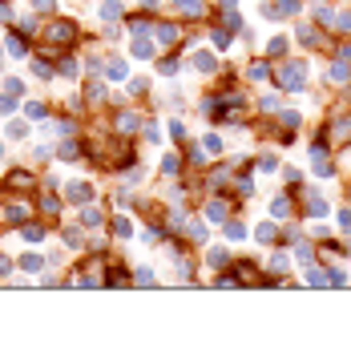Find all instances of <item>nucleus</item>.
<instances>
[{"label": "nucleus", "mask_w": 351, "mask_h": 355, "mask_svg": "<svg viewBox=\"0 0 351 355\" xmlns=\"http://www.w3.org/2000/svg\"><path fill=\"white\" fill-rule=\"evenodd\" d=\"M0 113H4V117L16 113V101H12V97H0Z\"/></svg>", "instance_id": "nucleus-35"}, {"label": "nucleus", "mask_w": 351, "mask_h": 355, "mask_svg": "<svg viewBox=\"0 0 351 355\" xmlns=\"http://www.w3.org/2000/svg\"><path fill=\"white\" fill-rule=\"evenodd\" d=\"M8 137H12V141L28 137V125H24V121H12V125H8Z\"/></svg>", "instance_id": "nucleus-18"}, {"label": "nucleus", "mask_w": 351, "mask_h": 355, "mask_svg": "<svg viewBox=\"0 0 351 355\" xmlns=\"http://www.w3.org/2000/svg\"><path fill=\"white\" fill-rule=\"evenodd\" d=\"M311 170H315L319 178H331V162H327V154H323L319 145L311 150Z\"/></svg>", "instance_id": "nucleus-4"}, {"label": "nucleus", "mask_w": 351, "mask_h": 355, "mask_svg": "<svg viewBox=\"0 0 351 355\" xmlns=\"http://www.w3.org/2000/svg\"><path fill=\"white\" fill-rule=\"evenodd\" d=\"M121 16V0H105L101 4V20H117Z\"/></svg>", "instance_id": "nucleus-11"}, {"label": "nucleus", "mask_w": 351, "mask_h": 355, "mask_svg": "<svg viewBox=\"0 0 351 355\" xmlns=\"http://www.w3.org/2000/svg\"><path fill=\"white\" fill-rule=\"evenodd\" d=\"M24 113H28V117H45V105H37V101H28V105H24Z\"/></svg>", "instance_id": "nucleus-31"}, {"label": "nucleus", "mask_w": 351, "mask_h": 355, "mask_svg": "<svg viewBox=\"0 0 351 355\" xmlns=\"http://www.w3.org/2000/svg\"><path fill=\"white\" fill-rule=\"evenodd\" d=\"M287 210H291V206H287V198H275V206H271V214H275V218H287Z\"/></svg>", "instance_id": "nucleus-24"}, {"label": "nucleus", "mask_w": 351, "mask_h": 355, "mask_svg": "<svg viewBox=\"0 0 351 355\" xmlns=\"http://www.w3.org/2000/svg\"><path fill=\"white\" fill-rule=\"evenodd\" d=\"M206 214H210L214 222H222V218H226V206H222V202H210V210H206Z\"/></svg>", "instance_id": "nucleus-25"}, {"label": "nucleus", "mask_w": 351, "mask_h": 355, "mask_svg": "<svg viewBox=\"0 0 351 355\" xmlns=\"http://www.w3.org/2000/svg\"><path fill=\"white\" fill-rule=\"evenodd\" d=\"M65 194H69L73 202H89V198H93V186H89V182H69Z\"/></svg>", "instance_id": "nucleus-3"}, {"label": "nucleus", "mask_w": 351, "mask_h": 355, "mask_svg": "<svg viewBox=\"0 0 351 355\" xmlns=\"http://www.w3.org/2000/svg\"><path fill=\"white\" fill-rule=\"evenodd\" d=\"M33 4H37L41 12H49V8H53V0H33Z\"/></svg>", "instance_id": "nucleus-37"}, {"label": "nucleus", "mask_w": 351, "mask_h": 355, "mask_svg": "<svg viewBox=\"0 0 351 355\" xmlns=\"http://www.w3.org/2000/svg\"><path fill=\"white\" fill-rule=\"evenodd\" d=\"M162 170H166V174H178V158H174V154L162 158Z\"/></svg>", "instance_id": "nucleus-29"}, {"label": "nucleus", "mask_w": 351, "mask_h": 355, "mask_svg": "<svg viewBox=\"0 0 351 355\" xmlns=\"http://www.w3.org/2000/svg\"><path fill=\"white\" fill-rule=\"evenodd\" d=\"M41 267H45V258H41V254H24V258H20V271H24V275H37Z\"/></svg>", "instance_id": "nucleus-9"}, {"label": "nucleus", "mask_w": 351, "mask_h": 355, "mask_svg": "<svg viewBox=\"0 0 351 355\" xmlns=\"http://www.w3.org/2000/svg\"><path fill=\"white\" fill-rule=\"evenodd\" d=\"M295 12H299V0H275V4L262 8V16H271V20H283V16H295Z\"/></svg>", "instance_id": "nucleus-1"}, {"label": "nucleus", "mask_w": 351, "mask_h": 355, "mask_svg": "<svg viewBox=\"0 0 351 355\" xmlns=\"http://www.w3.org/2000/svg\"><path fill=\"white\" fill-rule=\"evenodd\" d=\"M246 77H250V81H267V65H250Z\"/></svg>", "instance_id": "nucleus-23"}, {"label": "nucleus", "mask_w": 351, "mask_h": 355, "mask_svg": "<svg viewBox=\"0 0 351 355\" xmlns=\"http://www.w3.org/2000/svg\"><path fill=\"white\" fill-rule=\"evenodd\" d=\"M210 267L226 271V267H230V250H226V246H210Z\"/></svg>", "instance_id": "nucleus-6"}, {"label": "nucleus", "mask_w": 351, "mask_h": 355, "mask_svg": "<svg viewBox=\"0 0 351 355\" xmlns=\"http://www.w3.org/2000/svg\"><path fill=\"white\" fill-rule=\"evenodd\" d=\"M210 41H214V49H230V33H222V28H214Z\"/></svg>", "instance_id": "nucleus-17"}, {"label": "nucleus", "mask_w": 351, "mask_h": 355, "mask_svg": "<svg viewBox=\"0 0 351 355\" xmlns=\"http://www.w3.org/2000/svg\"><path fill=\"white\" fill-rule=\"evenodd\" d=\"M186 234H190V238H198V242H202V238H206V226H202V222H190V226H186Z\"/></svg>", "instance_id": "nucleus-27"}, {"label": "nucleus", "mask_w": 351, "mask_h": 355, "mask_svg": "<svg viewBox=\"0 0 351 355\" xmlns=\"http://www.w3.org/2000/svg\"><path fill=\"white\" fill-rule=\"evenodd\" d=\"M137 283H141V287H150V283H154V271H150V267H141V271H137Z\"/></svg>", "instance_id": "nucleus-34"}, {"label": "nucleus", "mask_w": 351, "mask_h": 355, "mask_svg": "<svg viewBox=\"0 0 351 355\" xmlns=\"http://www.w3.org/2000/svg\"><path fill=\"white\" fill-rule=\"evenodd\" d=\"M125 73H129V69H125V61H109V77H113V81H121Z\"/></svg>", "instance_id": "nucleus-21"}, {"label": "nucleus", "mask_w": 351, "mask_h": 355, "mask_svg": "<svg viewBox=\"0 0 351 355\" xmlns=\"http://www.w3.org/2000/svg\"><path fill=\"white\" fill-rule=\"evenodd\" d=\"M33 73H37V77H53V69H49L45 61H33Z\"/></svg>", "instance_id": "nucleus-30"}, {"label": "nucleus", "mask_w": 351, "mask_h": 355, "mask_svg": "<svg viewBox=\"0 0 351 355\" xmlns=\"http://www.w3.org/2000/svg\"><path fill=\"white\" fill-rule=\"evenodd\" d=\"M158 73H162V77H174V73H178V61H162Z\"/></svg>", "instance_id": "nucleus-28"}, {"label": "nucleus", "mask_w": 351, "mask_h": 355, "mask_svg": "<svg viewBox=\"0 0 351 355\" xmlns=\"http://www.w3.org/2000/svg\"><path fill=\"white\" fill-rule=\"evenodd\" d=\"M271 267H275V271H287V267H291V258H287V254H275V258H271Z\"/></svg>", "instance_id": "nucleus-33"}, {"label": "nucleus", "mask_w": 351, "mask_h": 355, "mask_svg": "<svg viewBox=\"0 0 351 355\" xmlns=\"http://www.w3.org/2000/svg\"><path fill=\"white\" fill-rule=\"evenodd\" d=\"M81 222H85V226H101V210H97V206H85Z\"/></svg>", "instance_id": "nucleus-14"}, {"label": "nucleus", "mask_w": 351, "mask_h": 355, "mask_svg": "<svg viewBox=\"0 0 351 355\" xmlns=\"http://www.w3.org/2000/svg\"><path fill=\"white\" fill-rule=\"evenodd\" d=\"M49 41L69 45V41H73V24H53V28H49Z\"/></svg>", "instance_id": "nucleus-7"}, {"label": "nucleus", "mask_w": 351, "mask_h": 355, "mask_svg": "<svg viewBox=\"0 0 351 355\" xmlns=\"http://www.w3.org/2000/svg\"><path fill=\"white\" fill-rule=\"evenodd\" d=\"M307 210H311V214H327V202H323L319 194H311V202H307Z\"/></svg>", "instance_id": "nucleus-20"}, {"label": "nucleus", "mask_w": 351, "mask_h": 355, "mask_svg": "<svg viewBox=\"0 0 351 355\" xmlns=\"http://www.w3.org/2000/svg\"><path fill=\"white\" fill-rule=\"evenodd\" d=\"M154 41H158L162 49H170V45H178V28L174 24H158V28H154Z\"/></svg>", "instance_id": "nucleus-5"}, {"label": "nucleus", "mask_w": 351, "mask_h": 355, "mask_svg": "<svg viewBox=\"0 0 351 355\" xmlns=\"http://www.w3.org/2000/svg\"><path fill=\"white\" fill-rule=\"evenodd\" d=\"M271 53H287V37H275L271 41Z\"/></svg>", "instance_id": "nucleus-36"}, {"label": "nucleus", "mask_w": 351, "mask_h": 355, "mask_svg": "<svg viewBox=\"0 0 351 355\" xmlns=\"http://www.w3.org/2000/svg\"><path fill=\"white\" fill-rule=\"evenodd\" d=\"M178 12H186V16H202V0H174Z\"/></svg>", "instance_id": "nucleus-10"}, {"label": "nucleus", "mask_w": 351, "mask_h": 355, "mask_svg": "<svg viewBox=\"0 0 351 355\" xmlns=\"http://www.w3.org/2000/svg\"><path fill=\"white\" fill-rule=\"evenodd\" d=\"M8 267H12V262H8V258L0 254V275H8Z\"/></svg>", "instance_id": "nucleus-38"}, {"label": "nucleus", "mask_w": 351, "mask_h": 355, "mask_svg": "<svg viewBox=\"0 0 351 355\" xmlns=\"http://www.w3.org/2000/svg\"><path fill=\"white\" fill-rule=\"evenodd\" d=\"M347 77H351V69H347V65H343V61H339V65L331 69V81H347Z\"/></svg>", "instance_id": "nucleus-26"}, {"label": "nucleus", "mask_w": 351, "mask_h": 355, "mask_svg": "<svg viewBox=\"0 0 351 355\" xmlns=\"http://www.w3.org/2000/svg\"><path fill=\"white\" fill-rule=\"evenodd\" d=\"M137 125H141V121L133 117V113H121V117H117V129H121V133H129V129H137Z\"/></svg>", "instance_id": "nucleus-16"}, {"label": "nucleus", "mask_w": 351, "mask_h": 355, "mask_svg": "<svg viewBox=\"0 0 351 355\" xmlns=\"http://www.w3.org/2000/svg\"><path fill=\"white\" fill-rule=\"evenodd\" d=\"M113 234L117 238H129L133 234V222H129V218H113Z\"/></svg>", "instance_id": "nucleus-13"}, {"label": "nucleus", "mask_w": 351, "mask_h": 355, "mask_svg": "<svg viewBox=\"0 0 351 355\" xmlns=\"http://www.w3.org/2000/svg\"><path fill=\"white\" fill-rule=\"evenodd\" d=\"M279 81H283V89H303V81H307V73H303V65H283V73H279Z\"/></svg>", "instance_id": "nucleus-2"}, {"label": "nucleus", "mask_w": 351, "mask_h": 355, "mask_svg": "<svg viewBox=\"0 0 351 355\" xmlns=\"http://www.w3.org/2000/svg\"><path fill=\"white\" fill-rule=\"evenodd\" d=\"M254 238H258V242H271V238H275V226H271V222H262V226L254 230Z\"/></svg>", "instance_id": "nucleus-22"}, {"label": "nucleus", "mask_w": 351, "mask_h": 355, "mask_svg": "<svg viewBox=\"0 0 351 355\" xmlns=\"http://www.w3.org/2000/svg\"><path fill=\"white\" fill-rule=\"evenodd\" d=\"M226 238H230V242H242V238H246V226H242V222H226Z\"/></svg>", "instance_id": "nucleus-15"}, {"label": "nucleus", "mask_w": 351, "mask_h": 355, "mask_svg": "<svg viewBox=\"0 0 351 355\" xmlns=\"http://www.w3.org/2000/svg\"><path fill=\"white\" fill-rule=\"evenodd\" d=\"M214 65H218L214 53H194V69H198V73H214Z\"/></svg>", "instance_id": "nucleus-8"}, {"label": "nucleus", "mask_w": 351, "mask_h": 355, "mask_svg": "<svg viewBox=\"0 0 351 355\" xmlns=\"http://www.w3.org/2000/svg\"><path fill=\"white\" fill-rule=\"evenodd\" d=\"M20 238H24V242H41V238H45V230H41V226H24V230H20Z\"/></svg>", "instance_id": "nucleus-19"}, {"label": "nucleus", "mask_w": 351, "mask_h": 355, "mask_svg": "<svg viewBox=\"0 0 351 355\" xmlns=\"http://www.w3.org/2000/svg\"><path fill=\"white\" fill-rule=\"evenodd\" d=\"M154 53V41H145L141 33H137V41H133V57H150Z\"/></svg>", "instance_id": "nucleus-12"}, {"label": "nucleus", "mask_w": 351, "mask_h": 355, "mask_svg": "<svg viewBox=\"0 0 351 355\" xmlns=\"http://www.w3.org/2000/svg\"><path fill=\"white\" fill-rule=\"evenodd\" d=\"M206 150H210V154H218V150H222V137H218V133H210V137H206Z\"/></svg>", "instance_id": "nucleus-32"}]
</instances>
